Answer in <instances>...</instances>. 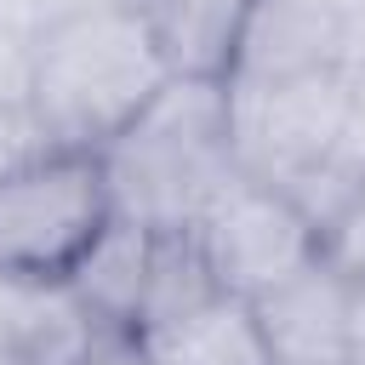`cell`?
<instances>
[{"mask_svg":"<svg viewBox=\"0 0 365 365\" xmlns=\"http://www.w3.org/2000/svg\"><path fill=\"white\" fill-rule=\"evenodd\" d=\"M114 217L120 205L103 148L46 143L23 165L0 171V279L68 285Z\"/></svg>","mask_w":365,"mask_h":365,"instance_id":"3","label":"cell"},{"mask_svg":"<svg viewBox=\"0 0 365 365\" xmlns=\"http://www.w3.org/2000/svg\"><path fill=\"white\" fill-rule=\"evenodd\" d=\"M171 80L131 0H80L34 29L29 108L51 143L108 148Z\"/></svg>","mask_w":365,"mask_h":365,"instance_id":"1","label":"cell"},{"mask_svg":"<svg viewBox=\"0 0 365 365\" xmlns=\"http://www.w3.org/2000/svg\"><path fill=\"white\" fill-rule=\"evenodd\" d=\"M120 217L148 228H194L205 205L240 177L228 80H171L103 148Z\"/></svg>","mask_w":365,"mask_h":365,"instance_id":"2","label":"cell"},{"mask_svg":"<svg viewBox=\"0 0 365 365\" xmlns=\"http://www.w3.org/2000/svg\"><path fill=\"white\" fill-rule=\"evenodd\" d=\"M325 262L365 297V188H359V200L331 222V234H325Z\"/></svg>","mask_w":365,"mask_h":365,"instance_id":"12","label":"cell"},{"mask_svg":"<svg viewBox=\"0 0 365 365\" xmlns=\"http://www.w3.org/2000/svg\"><path fill=\"white\" fill-rule=\"evenodd\" d=\"M194 240H200L217 285L245 302H257L262 291L285 285L291 274H302L308 262L325 257V240L297 211V200L245 171L205 205V217L194 222Z\"/></svg>","mask_w":365,"mask_h":365,"instance_id":"5","label":"cell"},{"mask_svg":"<svg viewBox=\"0 0 365 365\" xmlns=\"http://www.w3.org/2000/svg\"><path fill=\"white\" fill-rule=\"evenodd\" d=\"M154 234L160 228H148L137 217H114L103 228V240L86 251V262L68 274V291L86 302V314L103 331H137L148 268H154Z\"/></svg>","mask_w":365,"mask_h":365,"instance_id":"8","label":"cell"},{"mask_svg":"<svg viewBox=\"0 0 365 365\" xmlns=\"http://www.w3.org/2000/svg\"><path fill=\"white\" fill-rule=\"evenodd\" d=\"M29 68H34V23L0 6V103H29Z\"/></svg>","mask_w":365,"mask_h":365,"instance_id":"11","label":"cell"},{"mask_svg":"<svg viewBox=\"0 0 365 365\" xmlns=\"http://www.w3.org/2000/svg\"><path fill=\"white\" fill-rule=\"evenodd\" d=\"M228 103H234L240 171L262 177V182H285L302 165H314L359 137V103H354L348 68L228 80Z\"/></svg>","mask_w":365,"mask_h":365,"instance_id":"4","label":"cell"},{"mask_svg":"<svg viewBox=\"0 0 365 365\" xmlns=\"http://www.w3.org/2000/svg\"><path fill=\"white\" fill-rule=\"evenodd\" d=\"M160 57L182 80H228L240 57V34L257 0H131Z\"/></svg>","mask_w":365,"mask_h":365,"instance_id":"7","label":"cell"},{"mask_svg":"<svg viewBox=\"0 0 365 365\" xmlns=\"http://www.w3.org/2000/svg\"><path fill=\"white\" fill-rule=\"evenodd\" d=\"M74 365H154V359H148V348H143L137 331H97L91 348Z\"/></svg>","mask_w":365,"mask_h":365,"instance_id":"14","label":"cell"},{"mask_svg":"<svg viewBox=\"0 0 365 365\" xmlns=\"http://www.w3.org/2000/svg\"><path fill=\"white\" fill-rule=\"evenodd\" d=\"M251 308L274 365H359V291L325 257L262 291Z\"/></svg>","mask_w":365,"mask_h":365,"instance_id":"6","label":"cell"},{"mask_svg":"<svg viewBox=\"0 0 365 365\" xmlns=\"http://www.w3.org/2000/svg\"><path fill=\"white\" fill-rule=\"evenodd\" d=\"M46 143H51V137L40 131V120H34L29 103H0V171L23 165V160L40 154Z\"/></svg>","mask_w":365,"mask_h":365,"instance_id":"13","label":"cell"},{"mask_svg":"<svg viewBox=\"0 0 365 365\" xmlns=\"http://www.w3.org/2000/svg\"><path fill=\"white\" fill-rule=\"evenodd\" d=\"M211 297H222L194 228H160L154 234V268H148V291H143V319H137V336L171 325V319H188L194 308H205Z\"/></svg>","mask_w":365,"mask_h":365,"instance_id":"10","label":"cell"},{"mask_svg":"<svg viewBox=\"0 0 365 365\" xmlns=\"http://www.w3.org/2000/svg\"><path fill=\"white\" fill-rule=\"evenodd\" d=\"M154 365H274L268 336L257 325V308L245 297H211L188 319H171L143 336Z\"/></svg>","mask_w":365,"mask_h":365,"instance_id":"9","label":"cell"},{"mask_svg":"<svg viewBox=\"0 0 365 365\" xmlns=\"http://www.w3.org/2000/svg\"><path fill=\"white\" fill-rule=\"evenodd\" d=\"M0 6H6V0H0Z\"/></svg>","mask_w":365,"mask_h":365,"instance_id":"15","label":"cell"}]
</instances>
